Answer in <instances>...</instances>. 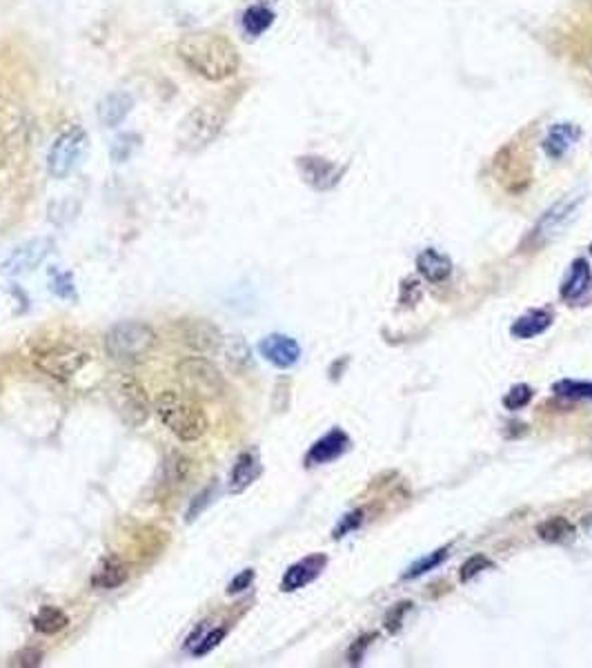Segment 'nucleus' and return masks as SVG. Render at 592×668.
I'll return each instance as SVG.
<instances>
[{
    "label": "nucleus",
    "mask_w": 592,
    "mask_h": 668,
    "mask_svg": "<svg viewBox=\"0 0 592 668\" xmlns=\"http://www.w3.org/2000/svg\"><path fill=\"white\" fill-rule=\"evenodd\" d=\"M177 54L183 65L205 81L232 78L240 67L237 45L216 31H192L178 40Z\"/></svg>",
    "instance_id": "nucleus-1"
},
{
    "label": "nucleus",
    "mask_w": 592,
    "mask_h": 668,
    "mask_svg": "<svg viewBox=\"0 0 592 668\" xmlns=\"http://www.w3.org/2000/svg\"><path fill=\"white\" fill-rule=\"evenodd\" d=\"M156 414L161 421L165 423L172 435H177L180 441H196L207 432V414L196 399L189 395L174 393V390H165L159 395L154 403Z\"/></svg>",
    "instance_id": "nucleus-2"
},
{
    "label": "nucleus",
    "mask_w": 592,
    "mask_h": 668,
    "mask_svg": "<svg viewBox=\"0 0 592 668\" xmlns=\"http://www.w3.org/2000/svg\"><path fill=\"white\" fill-rule=\"evenodd\" d=\"M159 345V336L141 321H123L105 334V350L109 357L123 366H138L147 361Z\"/></svg>",
    "instance_id": "nucleus-3"
},
{
    "label": "nucleus",
    "mask_w": 592,
    "mask_h": 668,
    "mask_svg": "<svg viewBox=\"0 0 592 668\" xmlns=\"http://www.w3.org/2000/svg\"><path fill=\"white\" fill-rule=\"evenodd\" d=\"M586 199H588V187L586 186H579L575 187V190L566 192L562 199L554 201L553 205L539 216V221H536L535 228L530 230L526 243H528L533 250H539V247L548 246L550 241L562 237L563 230L577 219V212L581 210Z\"/></svg>",
    "instance_id": "nucleus-4"
},
{
    "label": "nucleus",
    "mask_w": 592,
    "mask_h": 668,
    "mask_svg": "<svg viewBox=\"0 0 592 668\" xmlns=\"http://www.w3.org/2000/svg\"><path fill=\"white\" fill-rule=\"evenodd\" d=\"M225 126V112L216 103H201L183 118L178 145L185 152H201L216 141Z\"/></svg>",
    "instance_id": "nucleus-5"
},
{
    "label": "nucleus",
    "mask_w": 592,
    "mask_h": 668,
    "mask_svg": "<svg viewBox=\"0 0 592 668\" xmlns=\"http://www.w3.org/2000/svg\"><path fill=\"white\" fill-rule=\"evenodd\" d=\"M31 361L52 379L67 381L90 361V352L67 341H57V343H45L36 348Z\"/></svg>",
    "instance_id": "nucleus-6"
},
{
    "label": "nucleus",
    "mask_w": 592,
    "mask_h": 668,
    "mask_svg": "<svg viewBox=\"0 0 592 668\" xmlns=\"http://www.w3.org/2000/svg\"><path fill=\"white\" fill-rule=\"evenodd\" d=\"M180 386L194 399H219L225 390V381L219 368L203 357H187L177 366Z\"/></svg>",
    "instance_id": "nucleus-7"
},
{
    "label": "nucleus",
    "mask_w": 592,
    "mask_h": 668,
    "mask_svg": "<svg viewBox=\"0 0 592 668\" xmlns=\"http://www.w3.org/2000/svg\"><path fill=\"white\" fill-rule=\"evenodd\" d=\"M109 399H112L114 410L127 426L136 428L147 421L150 417V399H147L145 388L138 384L134 377H118L109 386Z\"/></svg>",
    "instance_id": "nucleus-8"
},
{
    "label": "nucleus",
    "mask_w": 592,
    "mask_h": 668,
    "mask_svg": "<svg viewBox=\"0 0 592 668\" xmlns=\"http://www.w3.org/2000/svg\"><path fill=\"white\" fill-rule=\"evenodd\" d=\"M87 147V134L83 127H69L58 134L48 154V169L54 178H65L78 168Z\"/></svg>",
    "instance_id": "nucleus-9"
},
{
    "label": "nucleus",
    "mask_w": 592,
    "mask_h": 668,
    "mask_svg": "<svg viewBox=\"0 0 592 668\" xmlns=\"http://www.w3.org/2000/svg\"><path fill=\"white\" fill-rule=\"evenodd\" d=\"M296 168H299L303 181L318 192L332 190L341 181V177H344V168L341 165L321 159V156H299L296 159Z\"/></svg>",
    "instance_id": "nucleus-10"
},
{
    "label": "nucleus",
    "mask_w": 592,
    "mask_h": 668,
    "mask_svg": "<svg viewBox=\"0 0 592 668\" xmlns=\"http://www.w3.org/2000/svg\"><path fill=\"white\" fill-rule=\"evenodd\" d=\"M263 357L276 368H292L300 359V345L288 334H270L258 343Z\"/></svg>",
    "instance_id": "nucleus-11"
},
{
    "label": "nucleus",
    "mask_w": 592,
    "mask_h": 668,
    "mask_svg": "<svg viewBox=\"0 0 592 668\" xmlns=\"http://www.w3.org/2000/svg\"><path fill=\"white\" fill-rule=\"evenodd\" d=\"M49 247H52V243H49L48 239H39V241H31L27 243V246L18 247V250H13L12 256L4 261V274H25V272H30L31 267H36L45 256H48Z\"/></svg>",
    "instance_id": "nucleus-12"
},
{
    "label": "nucleus",
    "mask_w": 592,
    "mask_h": 668,
    "mask_svg": "<svg viewBox=\"0 0 592 668\" xmlns=\"http://www.w3.org/2000/svg\"><path fill=\"white\" fill-rule=\"evenodd\" d=\"M348 446H350V437L345 435L344 430H332V432H327L326 437H321V439H318L317 444L309 448L305 462H308L309 466L330 464V462H335V459H339L341 455L348 450Z\"/></svg>",
    "instance_id": "nucleus-13"
},
{
    "label": "nucleus",
    "mask_w": 592,
    "mask_h": 668,
    "mask_svg": "<svg viewBox=\"0 0 592 668\" xmlns=\"http://www.w3.org/2000/svg\"><path fill=\"white\" fill-rule=\"evenodd\" d=\"M581 130L575 123H557V126L550 127V132L544 138V152L548 159L559 160L577 145L579 141Z\"/></svg>",
    "instance_id": "nucleus-14"
},
{
    "label": "nucleus",
    "mask_w": 592,
    "mask_h": 668,
    "mask_svg": "<svg viewBox=\"0 0 592 668\" xmlns=\"http://www.w3.org/2000/svg\"><path fill=\"white\" fill-rule=\"evenodd\" d=\"M326 561L327 560L323 555H312V557H308V560L296 561L294 566H290L288 573L283 575L281 588H283L285 593H292V591H299V588L308 586V584L312 582L318 573H321Z\"/></svg>",
    "instance_id": "nucleus-15"
},
{
    "label": "nucleus",
    "mask_w": 592,
    "mask_h": 668,
    "mask_svg": "<svg viewBox=\"0 0 592 668\" xmlns=\"http://www.w3.org/2000/svg\"><path fill=\"white\" fill-rule=\"evenodd\" d=\"M134 99L127 91H112L99 103V121L105 127H117L132 112Z\"/></svg>",
    "instance_id": "nucleus-16"
},
{
    "label": "nucleus",
    "mask_w": 592,
    "mask_h": 668,
    "mask_svg": "<svg viewBox=\"0 0 592 668\" xmlns=\"http://www.w3.org/2000/svg\"><path fill=\"white\" fill-rule=\"evenodd\" d=\"M592 285V272L586 259H577L570 265V272L562 283V299L563 301H579Z\"/></svg>",
    "instance_id": "nucleus-17"
},
{
    "label": "nucleus",
    "mask_w": 592,
    "mask_h": 668,
    "mask_svg": "<svg viewBox=\"0 0 592 668\" xmlns=\"http://www.w3.org/2000/svg\"><path fill=\"white\" fill-rule=\"evenodd\" d=\"M183 341L194 350L201 352H214L221 345V334L214 325L205 321H187L183 328Z\"/></svg>",
    "instance_id": "nucleus-18"
},
{
    "label": "nucleus",
    "mask_w": 592,
    "mask_h": 668,
    "mask_svg": "<svg viewBox=\"0 0 592 668\" xmlns=\"http://www.w3.org/2000/svg\"><path fill=\"white\" fill-rule=\"evenodd\" d=\"M416 267L432 283H441L452 274V261L439 250H423L416 256Z\"/></svg>",
    "instance_id": "nucleus-19"
},
{
    "label": "nucleus",
    "mask_w": 592,
    "mask_h": 668,
    "mask_svg": "<svg viewBox=\"0 0 592 668\" xmlns=\"http://www.w3.org/2000/svg\"><path fill=\"white\" fill-rule=\"evenodd\" d=\"M258 474H261V464H258L257 455L243 453L234 464L232 474H230V490L243 492Z\"/></svg>",
    "instance_id": "nucleus-20"
},
{
    "label": "nucleus",
    "mask_w": 592,
    "mask_h": 668,
    "mask_svg": "<svg viewBox=\"0 0 592 668\" xmlns=\"http://www.w3.org/2000/svg\"><path fill=\"white\" fill-rule=\"evenodd\" d=\"M550 324H553V317H550L548 312L533 310L528 312V315L519 317V319L512 324L510 333L512 336H517V339H533V336L545 333V330L550 328Z\"/></svg>",
    "instance_id": "nucleus-21"
},
{
    "label": "nucleus",
    "mask_w": 592,
    "mask_h": 668,
    "mask_svg": "<svg viewBox=\"0 0 592 668\" xmlns=\"http://www.w3.org/2000/svg\"><path fill=\"white\" fill-rule=\"evenodd\" d=\"M127 566L118 560H108L91 577V584L96 588H105V591H114L120 584L127 582Z\"/></svg>",
    "instance_id": "nucleus-22"
},
{
    "label": "nucleus",
    "mask_w": 592,
    "mask_h": 668,
    "mask_svg": "<svg viewBox=\"0 0 592 668\" xmlns=\"http://www.w3.org/2000/svg\"><path fill=\"white\" fill-rule=\"evenodd\" d=\"M272 22H274V12H272L267 4H252V7H248V12L243 13V30L245 34L252 36V39L266 34L272 27Z\"/></svg>",
    "instance_id": "nucleus-23"
},
{
    "label": "nucleus",
    "mask_w": 592,
    "mask_h": 668,
    "mask_svg": "<svg viewBox=\"0 0 592 668\" xmlns=\"http://www.w3.org/2000/svg\"><path fill=\"white\" fill-rule=\"evenodd\" d=\"M536 534H539L544 542L563 543L570 537H575V524L568 522L566 517H550L536 526Z\"/></svg>",
    "instance_id": "nucleus-24"
},
{
    "label": "nucleus",
    "mask_w": 592,
    "mask_h": 668,
    "mask_svg": "<svg viewBox=\"0 0 592 668\" xmlns=\"http://www.w3.org/2000/svg\"><path fill=\"white\" fill-rule=\"evenodd\" d=\"M34 629L43 635H57L69 624V617L57 606H43L31 620Z\"/></svg>",
    "instance_id": "nucleus-25"
},
{
    "label": "nucleus",
    "mask_w": 592,
    "mask_h": 668,
    "mask_svg": "<svg viewBox=\"0 0 592 668\" xmlns=\"http://www.w3.org/2000/svg\"><path fill=\"white\" fill-rule=\"evenodd\" d=\"M189 474V459L183 457L180 453H172L165 459L163 466V483L165 486L174 488L178 483H183Z\"/></svg>",
    "instance_id": "nucleus-26"
},
{
    "label": "nucleus",
    "mask_w": 592,
    "mask_h": 668,
    "mask_svg": "<svg viewBox=\"0 0 592 668\" xmlns=\"http://www.w3.org/2000/svg\"><path fill=\"white\" fill-rule=\"evenodd\" d=\"M554 395L566 399H590L592 401V381H572L563 379L553 386Z\"/></svg>",
    "instance_id": "nucleus-27"
},
{
    "label": "nucleus",
    "mask_w": 592,
    "mask_h": 668,
    "mask_svg": "<svg viewBox=\"0 0 592 668\" xmlns=\"http://www.w3.org/2000/svg\"><path fill=\"white\" fill-rule=\"evenodd\" d=\"M446 552L448 548H439V551L430 552V555L421 557V560H416L413 566H410L408 570L404 573V579H414V577H421V575L430 573V570L437 568L439 564H441L443 560H446Z\"/></svg>",
    "instance_id": "nucleus-28"
},
{
    "label": "nucleus",
    "mask_w": 592,
    "mask_h": 668,
    "mask_svg": "<svg viewBox=\"0 0 592 668\" xmlns=\"http://www.w3.org/2000/svg\"><path fill=\"white\" fill-rule=\"evenodd\" d=\"M136 147H138L136 134H120V136L114 138L112 159L117 160V163H123V160H127L129 156H132V152L136 150Z\"/></svg>",
    "instance_id": "nucleus-29"
},
{
    "label": "nucleus",
    "mask_w": 592,
    "mask_h": 668,
    "mask_svg": "<svg viewBox=\"0 0 592 668\" xmlns=\"http://www.w3.org/2000/svg\"><path fill=\"white\" fill-rule=\"evenodd\" d=\"M530 399H533V388H530V386H526V384H519V386H512L510 393L503 397V405H506L508 410H512V412H515V410L526 408V405L530 403Z\"/></svg>",
    "instance_id": "nucleus-30"
},
{
    "label": "nucleus",
    "mask_w": 592,
    "mask_h": 668,
    "mask_svg": "<svg viewBox=\"0 0 592 668\" xmlns=\"http://www.w3.org/2000/svg\"><path fill=\"white\" fill-rule=\"evenodd\" d=\"M492 561L488 560L485 555H473L464 566H461V582H468V579L476 577L479 573H483L485 568H490Z\"/></svg>",
    "instance_id": "nucleus-31"
},
{
    "label": "nucleus",
    "mask_w": 592,
    "mask_h": 668,
    "mask_svg": "<svg viewBox=\"0 0 592 668\" xmlns=\"http://www.w3.org/2000/svg\"><path fill=\"white\" fill-rule=\"evenodd\" d=\"M223 638H225V629H214V630H212L210 635H205V638H203L201 642H196V646L192 648V653H194V655H196V657L207 655V653H210L212 648L219 646V642H221V639H223Z\"/></svg>",
    "instance_id": "nucleus-32"
},
{
    "label": "nucleus",
    "mask_w": 592,
    "mask_h": 668,
    "mask_svg": "<svg viewBox=\"0 0 592 668\" xmlns=\"http://www.w3.org/2000/svg\"><path fill=\"white\" fill-rule=\"evenodd\" d=\"M52 290L58 294V297H63V299H76V294H74L72 276H69L67 272H57V274H54Z\"/></svg>",
    "instance_id": "nucleus-33"
},
{
    "label": "nucleus",
    "mask_w": 592,
    "mask_h": 668,
    "mask_svg": "<svg viewBox=\"0 0 592 668\" xmlns=\"http://www.w3.org/2000/svg\"><path fill=\"white\" fill-rule=\"evenodd\" d=\"M40 662H43V653L34 651V648H25V651L18 653V655L13 657V660L9 662V664H12V666H27V668H31V666H39Z\"/></svg>",
    "instance_id": "nucleus-34"
},
{
    "label": "nucleus",
    "mask_w": 592,
    "mask_h": 668,
    "mask_svg": "<svg viewBox=\"0 0 592 668\" xmlns=\"http://www.w3.org/2000/svg\"><path fill=\"white\" fill-rule=\"evenodd\" d=\"M408 611H410V603L408 602L399 603V606H396V608H392V611L387 612V617H386V629L390 630V633H396V630L401 629V621H404V615Z\"/></svg>",
    "instance_id": "nucleus-35"
},
{
    "label": "nucleus",
    "mask_w": 592,
    "mask_h": 668,
    "mask_svg": "<svg viewBox=\"0 0 592 668\" xmlns=\"http://www.w3.org/2000/svg\"><path fill=\"white\" fill-rule=\"evenodd\" d=\"M210 501H212V488H205V490H203L201 495H198L196 499L192 501V506H189V510H187V522H192V519H196L198 515H201L203 510H205V506L210 504Z\"/></svg>",
    "instance_id": "nucleus-36"
},
{
    "label": "nucleus",
    "mask_w": 592,
    "mask_h": 668,
    "mask_svg": "<svg viewBox=\"0 0 592 668\" xmlns=\"http://www.w3.org/2000/svg\"><path fill=\"white\" fill-rule=\"evenodd\" d=\"M252 579H254V570H249V568L243 570V573L237 575V577H234L232 582H230L228 593H230V595H237V593H243L245 588H248L249 584H252Z\"/></svg>",
    "instance_id": "nucleus-37"
},
{
    "label": "nucleus",
    "mask_w": 592,
    "mask_h": 668,
    "mask_svg": "<svg viewBox=\"0 0 592 668\" xmlns=\"http://www.w3.org/2000/svg\"><path fill=\"white\" fill-rule=\"evenodd\" d=\"M361 517H363V515H361V513H353V515H348V517H344V522H341L339 528H336V531H335V537L341 539V537H344V534H348L350 531H354V528L361 524Z\"/></svg>",
    "instance_id": "nucleus-38"
},
{
    "label": "nucleus",
    "mask_w": 592,
    "mask_h": 668,
    "mask_svg": "<svg viewBox=\"0 0 592 668\" xmlns=\"http://www.w3.org/2000/svg\"><path fill=\"white\" fill-rule=\"evenodd\" d=\"M370 639H372V638L356 639V644L353 646V651H350V662H353V664H359V660H361V657H363V651H365V646H368V644H370Z\"/></svg>",
    "instance_id": "nucleus-39"
},
{
    "label": "nucleus",
    "mask_w": 592,
    "mask_h": 668,
    "mask_svg": "<svg viewBox=\"0 0 592 668\" xmlns=\"http://www.w3.org/2000/svg\"><path fill=\"white\" fill-rule=\"evenodd\" d=\"M4 159H7V138L0 132V165L4 163Z\"/></svg>",
    "instance_id": "nucleus-40"
},
{
    "label": "nucleus",
    "mask_w": 592,
    "mask_h": 668,
    "mask_svg": "<svg viewBox=\"0 0 592 668\" xmlns=\"http://www.w3.org/2000/svg\"><path fill=\"white\" fill-rule=\"evenodd\" d=\"M581 528H584L588 537H592V515H586L584 522H581Z\"/></svg>",
    "instance_id": "nucleus-41"
},
{
    "label": "nucleus",
    "mask_w": 592,
    "mask_h": 668,
    "mask_svg": "<svg viewBox=\"0 0 592 668\" xmlns=\"http://www.w3.org/2000/svg\"><path fill=\"white\" fill-rule=\"evenodd\" d=\"M252 3L254 4H272V3H276V0H252Z\"/></svg>",
    "instance_id": "nucleus-42"
},
{
    "label": "nucleus",
    "mask_w": 592,
    "mask_h": 668,
    "mask_svg": "<svg viewBox=\"0 0 592 668\" xmlns=\"http://www.w3.org/2000/svg\"><path fill=\"white\" fill-rule=\"evenodd\" d=\"M590 455H592V441H590Z\"/></svg>",
    "instance_id": "nucleus-43"
},
{
    "label": "nucleus",
    "mask_w": 592,
    "mask_h": 668,
    "mask_svg": "<svg viewBox=\"0 0 592 668\" xmlns=\"http://www.w3.org/2000/svg\"><path fill=\"white\" fill-rule=\"evenodd\" d=\"M590 255H592V246H590Z\"/></svg>",
    "instance_id": "nucleus-44"
}]
</instances>
